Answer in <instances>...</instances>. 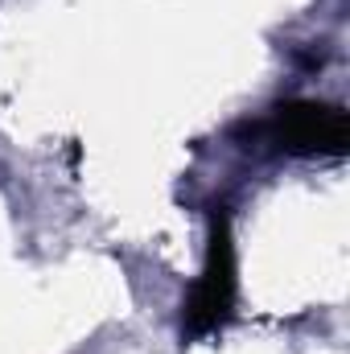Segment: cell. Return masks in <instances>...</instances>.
Returning a JSON list of instances; mask_svg holds the SVG:
<instances>
[{"label": "cell", "mask_w": 350, "mask_h": 354, "mask_svg": "<svg viewBox=\"0 0 350 354\" xmlns=\"http://www.w3.org/2000/svg\"><path fill=\"white\" fill-rule=\"evenodd\" d=\"M235 235H231V218L223 210L210 214V239H206V260L198 272V284L190 288L185 301V338H206L219 334L231 322L235 309V292H239V276H235Z\"/></svg>", "instance_id": "obj_1"}, {"label": "cell", "mask_w": 350, "mask_h": 354, "mask_svg": "<svg viewBox=\"0 0 350 354\" xmlns=\"http://www.w3.org/2000/svg\"><path fill=\"white\" fill-rule=\"evenodd\" d=\"M268 140L293 157H342L350 145V120L334 103L293 99L268 120Z\"/></svg>", "instance_id": "obj_2"}]
</instances>
